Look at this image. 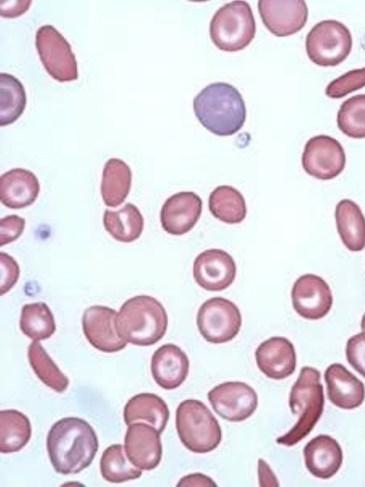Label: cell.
<instances>
[{"label":"cell","instance_id":"f546056e","mask_svg":"<svg viewBox=\"0 0 365 487\" xmlns=\"http://www.w3.org/2000/svg\"><path fill=\"white\" fill-rule=\"evenodd\" d=\"M124 451L123 445L113 444L103 452L100 460V470L106 481L120 483L141 476V469L130 461Z\"/></svg>","mask_w":365,"mask_h":487},{"label":"cell","instance_id":"e575fe53","mask_svg":"<svg viewBox=\"0 0 365 487\" xmlns=\"http://www.w3.org/2000/svg\"><path fill=\"white\" fill-rule=\"evenodd\" d=\"M346 356L349 364L365 377V332L356 334L348 339Z\"/></svg>","mask_w":365,"mask_h":487},{"label":"cell","instance_id":"3957f363","mask_svg":"<svg viewBox=\"0 0 365 487\" xmlns=\"http://www.w3.org/2000/svg\"><path fill=\"white\" fill-rule=\"evenodd\" d=\"M168 314L163 304L148 295H138L126 300L116 318L120 338L134 345L155 344L165 335Z\"/></svg>","mask_w":365,"mask_h":487},{"label":"cell","instance_id":"83f0119b","mask_svg":"<svg viewBox=\"0 0 365 487\" xmlns=\"http://www.w3.org/2000/svg\"><path fill=\"white\" fill-rule=\"evenodd\" d=\"M208 207L215 218L227 224L240 223L247 215L243 195L230 185H220L212 190L209 196Z\"/></svg>","mask_w":365,"mask_h":487},{"label":"cell","instance_id":"74e56055","mask_svg":"<svg viewBox=\"0 0 365 487\" xmlns=\"http://www.w3.org/2000/svg\"><path fill=\"white\" fill-rule=\"evenodd\" d=\"M177 486H211L216 487L215 482L209 476L200 473L189 474L182 477L178 483Z\"/></svg>","mask_w":365,"mask_h":487},{"label":"cell","instance_id":"5bb4252c","mask_svg":"<svg viewBox=\"0 0 365 487\" xmlns=\"http://www.w3.org/2000/svg\"><path fill=\"white\" fill-rule=\"evenodd\" d=\"M237 267L232 257L220 249L200 253L193 262V277L202 288L211 292L230 287L236 277Z\"/></svg>","mask_w":365,"mask_h":487},{"label":"cell","instance_id":"277c9868","mask_svg":"<svg viewBox=\"0 0 365 487\" xmlns=\"http://www.w3.org/2000/svg\"><path fill=\"white\" fill-rule=\"evenodd\" d=\"M319 370L310 366L301 369L292 387L289 405L292 413L299 416L295 425L277 439V444L292 446L305 438L320 419L324 409V395Z\"/></svg>","mask_w":365,"mask_h":487},{"label":"cell","instance_id":"ffe728a7","mask_svg":"<svg viewBox=\"0 0 365 487\" xmlns=\"http://www.w3.org/2000/svg\"><path fill=\"white\" fill-rule=\"evenodd\" d=\"M327 392L329 401L342 409L359 407L365 398L362 381L344 365L334 363L324 372Z\"/></svg>","mask_w":365,"mask_h":487},{"label":"cell","instance_id":"836d02e7","mask_svg":"<svg viewBox=\"0 0 365 487\" xmlns=\"http://www.w3.org/2000/svg\"><path fill=\"white\" fill-rule=\"evenodd\" d=\"M365 86V67L351 70L330 82L325 93L331 98H341Z\"/></svg>","mask_w":365,"mask_h":487},{"label":"cell","instance_id":"d590c367","mask_svg":"<svg viewBox=\"0 0 365 487\" xmlns=\"http://www.w3.org/2000/svg\"><path fill=\"white\" fill-rule=\"evenodd\" d=\"M1 295L8 292L16 283L20 269L16 260L6 253H0Z\"/></svg>","mask_w":365,"mask_h":487},{"label":"cell","instance_id":"30bf717a","mask_svg":"<svg viewBox=\"0 0 365 487\" xmlns=\"http://www.w3.org/2000/svg\"><path fill=\"white\" fill-rule=\"evenodd\" d=\"M302 165L309 175L322 180L338 176L344 169L346 154L335 138L319 135L309 138L302 155Z\"/></svg>","mask_w":365,"mask_h":487},{"label":"cell","instance_id":"5b68a950","mask_svg":"<svg viewBox=\"0 0 365 487\" xmlns=\"http://www.w3.org/2000/svg\"><path fill=\"white\" fill-rule=\"evenodd\" d=\"M175 426L180 441L192 452L208 453L221 442L222 431L217 419L199 400L187 399L179 404Z\"/></svg>","mask_w":365,"mask_h":487},{"label":"cell","instance_id":"484cf974","mask_svg":"<svg viewBox=\"0 0 365 487\" xmlns=\"http://www.w3.org/2000/svg\"><path fill=\"white\" fill-rule=\"evenodd\" d=\"M103 225L106 230L115 240L131 242L140 236L144 220L138 207L133 204L127 203L117 211L106 210Z\"/></svg>","mask_w":365,"mask_h":487},{"label":"cell","instance_id":"e0dca14e","mask_svg":"<svg viewBox=\"0 0 365 487\" xmlns=\"http://www.w3.org/2000/svg\"><path fill=\"white\" fill-rule=\"evenodd\" d=\"M202 201L194 192H180L169 197L160 211L163 230L173 235H182L191 230L202 213Z\"/></svg>","mask_w":365,"mask_h":487},{"label":"cell","instance_id":"d6986e66","mask_svg":"<svg viewBox=\"0 0 365 487\" xmlns=\"http://www.w3.org/2000/svg\"><path fill=\"white\" fill-rule=\"evenodd\" d=\"M189 366L187 354L178 346L165 344L153 353L150 369L157 384L164 389L172 390L186 379Z\"/></svg>","mask_w":365,"mask_h":487},{"label":"cell","instance_id":"8fae6325","mask_svg":"<svg viewBox=\"0 0 365 487\" xmlns=\"http://www.w3.org/2000/svg\"><path fill=\"white\" fill-rule=\"evenodd\" d=\"M207 397L216 414L232 422L248 419L258 405V396L255 389L242 381L220 384L208 392Z\"/></svg>","mask_w":365,"mask_h":487},{"label":"cell","instance_id":"f35d334b","mask_svg":"<svg viewBox=\"0 0 365 487\" xmlns=\"http://www.w3.org/2000/svg\"><path fill=\"white\" fill-rule=\"evenodd\" d=\"M361 328L362 332H365V313L361 318Z\"/></svg>","mask_w":365,"mask_h":487},{"label":"cell","instance_id":"44dd1931","mask_svg":"<svg viewBox=\"0 0 365 487\" xmlns=\"http://www.w3.org/2000/svg\"><path fill=\"white\" fill-rule=\"evenodd\" d=\"M303 453L309 472L322 479L332 477L342 464V449L336 440L328 435L320 434L311 439Z\"/></svg>","mask_w":365,"mask_h":487},{"label":"cell","instance_id":"8992f818","mask_svg":"<svg viewBox=\"0 0 365 487\" xmlns=\"http://www.w3.org/2000/svg\"><path fill=\"white\" fill-rule=\"evenodd\" d=\"M209 31L212 43L220 50H242L251 43L256 32L250 4L245 1H233L223 5L213 15Z\"/></svg>","mask_w":365,"mask_h":487},{"label":"cell","instance_id":"4fadbf2b","mask_svg":"<svg viewBox=\"0 0 365 487\" xmlns=\"http://www.w3.org/2000/svg\"><path fill=\"white\" fill-rule=\"evenodd\" d=\"M118 312L102 305L87 308L83 314L82 327L86 338L96 349L106 353L123 349L128 342L120 338L116 329Z\"/></svg>","mask_w":365,"mask_h":487},{"label":"cell","instance_id":"4dcf8cb0","mask_svg":"<svg viewBox=\"0 0 365 487\" xmlns=\"http://www.w3.org/2000/svg\"><path fill=\"white\" fill-rule=\"evenodd\" d=\"M20 328L26 336L34 341L50 338L56 331V324L48 306L43 302L24 305Z\"/></svg>","mask_w":365,"mask_h":487},{"label":"cell","instance_id":"f1b7e54d","mask_svg":"<svg viewBox=\"0 0 365 487\" xmlns=\"http://www.w3.org/2000/svg\"><path fill=\"white\" fill-rule=\"evenodd\" d=\"M26 104V95L21 82L15 76L0 74V125L14 123L23 113Z\"/></svg>","mask_w":365,"mask_h":487},{"label":"cell","instance_id":"9c48e42d","mask_svg":"<svg viewBox=\"0 0 365 487\" xmlns=\"http://www.w3.org/2000/svg\"><path fill=\"white\" fill-rule=\"evenodd\" d=\"M36 47L44 68L53 79L67 82L78 78L77 61L71 45L53 26L38 28Z\"/></svg>","mask_w":365,"mask_h":487},{"label":"cell","instance_id":"d4e9b609","mask_svg":"<svg viewBox=\"0 0 365 487\" xmlns=\"http://www.w3.org/2000/svg\"><path fill=\"white\" fill-rule=\"evenodd\" d=\"M132 173L119 158H112L104 165L101 180V195L105 205L115 207L126 199L131 186Z\"/></svg>","mask_w":365,"mask_h":487},{"label":"cell","instance_id":"7a4b0ae2","mask_svg":"<svg viewBox=\"0 0 365 487\" xmlns=\"http://www.w3.org/2000/svg\"><path fill=\"white\" fill-rule=\"evenodd\" d=\"M193 110L200 123L220 136L232 135L243 126L246 107L239 91L227 83H212L193 99Z\"/></svg>","mask_w":365,"mask_h":487},{"label":"cell","instance_id":"7402d4cb","mask_svg":"<svg viewBox=\"0 0 365 487\" xmlns=\"http://www.w3.org/2000/svg\"><path fill=\"white\" fill-rule=\"evenodd\" d=\"M39 190L37 177L29 170L14 168L1 175L0 200L9 208L21 209L32 205Z\"/></svg>","mask_w":365,"mask_h":487},{"label":"cell","instance_id":"ba28073f","mask_svg":"<svg viewBox=\"0 0 365 487\" xmlns=\"http://www.w3.org/2000/svg\"><path fill=\"white\" fill-rule=\"evenodd\" d=\"M197 325L207 342L225 343L239 333L242 316L239 308L232 301L220 297H212L200 307Z\"/></svg>","mask_w":365,"mask_h":487},{"label":"cell","instance_id":"4316f807","mask_svg":"<svg viewBox=\"0 0 365 487\" xmlns=\"http://www.w3.org/2000/svg\"><path fill=\"white\" fill-rule=\"evenodd\" d=\"M31 426L29 418L16 409L0 411V451H19L29 441Z\"/></svg>","mask_w":365,"mask_h":487},{"label":"cell","instance_id":"ac0fdd59","mask_svg":"<svg viewBox=\"0 0 365 487\" xmlns=\"http://www.w3.org/2000/svg\"><path fill=\"white\" fill-rule=\"evenodd\" d=\"M255 359L259 370L275 380L288 377L296 369L294 347L283 337H272L262 342L255 351Z\"/></svg>","mask_w":365,"mask_h":487},{"label":"cell","instance_id":"1f68e13d","mask_svg":"<svg viewBox=\"0 0 365 487\" xmlns=\"http://www.w3.org/2000/svg\"><path fill=\"white\" fill-rule=\"evenodd\" d=\"M28 358L34 373L44 384L58 393H62L67 389L68 379L38 341H34L30 344Z\"/></svg>","mask_w":365,"mask_h":487},{"label":"cell","instance_id":"2e32d148","mask_svg":"<svg viewBox=\"0 0 365 487\" xmlns=\"http://www.w3.org/2000/svg\"><path fill=\"white\" fill-rule=\"evenodd\" d=\"M124 438L125 452L130 461L141 470L156 468L162 458L160 434L150 425L136 422L128 426Z\"/></svg>","mask_w":365,"mask_h":487},{"label":"cell","instance_id":"6da1fadb","mask_svg":"<svg viewBox=\"0 0 365 487\" xmlns=\"http://www.w3.org/2000/svg\"><path fill=\"white\" fill-rule=\"evenodd\" d=\"M46 448L56 472L75 474L91 464L98 449V441L86 421L79 417H65L51 427Z\"/></svg>","mask_w":365,"mask_h":487},{"label":"cell","instance_id":"8d00e7d4","mask_svg":"<svg viewBox=\"0 0 365 487\" xmlns=\"http://www.w3.org/2000/svg\"><path fill=\"white\" fill-rule=\"evenodd\" d=\"M25 220L16 215H8L0 220V246L14 242L24 232Z\"/></svg>","mask_w":365,"mask_h":487},{"label":"cell","instance_id":"52a82bcc","mask_svg":"<svg viewBox=\"0 0 365 487\" xmlns=\"http://www.w3.org/2000/svg\"><path fill=\"white\" fill-rule=\"evenodd\" d=\"M306 51L309 58L320 66H335L351 52L352 37L348 28L336 20H324L315 24L307 35Z\"/></svg>","mask_w":365,"mask_h":487},{"label":"cell","instance_id":"cb8c5ba5","mask_svg":"<svg viewBox=\"0 0 365 487\" xmlns=\"http://www.w3.org/2000/svg\"><path fill=\"white\" fill-rule=\"evenodd\" d=\"M337 232L344 246L352 252L365 247V217L360 207L349 199H343L336 205Z\"/></svg>","mask_w":365,"mask_h":487},{"label":"cell","instance_id":"9a60e30c","mask_svg":"<svg viewBox=\"0 0 365 487\" xmlns=\"http://www.w3.org/2000/svg\"><path fill=\"white\" fill-rule=\"evenodd\" d=\"M258 11L266 28L279 37L300 31L308 17L307 4L302 0H260Z\"/></svg>","mask_w":365,"mask_h":487},{"label":"cell","instance_id":"d6a6232c","mask_svg":"<svg viewBox=\"0 0 365 487\" xmlns=\"http://www.w3.org/2000/svg\"><path fill=\"white\" fill-rule=\"evenodd\" d=\"M336 122L339 129L348 137L365 138V94L344 101L337 113Z\"/></svg>","mask_w":365,"mask_h":487},{"label":"cell","instance_id":"7c38bea8","mask_svg":"<svg viewBox=\"0 0 365 487\" xmlns=\"http://www.w3.org/2000/svg\"><path fill=\"white\" fill-rule=\"evenodd\" d=\"M291 297L294 311L302 317L317 320L325 317L333 304L331 289L321 277L305 274L293 284Z\"/></svg>","mask_w":365,"mask_h":487},{"label":"cell","instance_id":"603a6c76","mask_svg":"<svg viewBox=\"0 0 365 487\" xmlns=\"http://www.w3.org/2000/svg\"><path fill=\"white\" fill-rule=\"evenodd\" d=\"M170 412L165 401L152 393H140L131 397L126 403L123 418L127 426L144 422L154 427L160 434L169 419Z\"/></svg>","mask_w":365,"mask_h":487}]
</instances>
